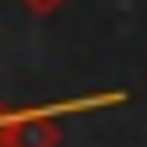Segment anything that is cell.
I'll return each instance as SVG.
<instances>
[{
    "label": "cell",
    "instance_id": "cell-1",
    "mask_svg": "<svg viewBox=\"0 0 147 147\" xmlns=\"http://www.w3.org/2000/svg\"><path fill=\"white\" fill-rule=\"evenodd\" d=\"M110 105H126V89H95V95H74V100H58V105L5 110V137H0V147H58L63 142V116L110 110Z\"/></svg>",
    "mask_w": 147,
    "mask_h": 147
},
{
    "label": "cell",
    "instance_id": "cell-2",
    "mask_svg": "<svg viewBox=\"0 0 147 147\" xmlns=\"http://www.w3.org/2000/svg\"><path fill=\"white\" fill-rule=\"evenodd\" d=\"M16 5H21V11H32V16H58L68 0H16Z\"/></svg>",
    "mask_w": 147,
    "mask_h": 147
},
{
    "label": "cell",
    "instance_id": "cell-3",
    "mask_svg": "<svg viewBox=\"0 0 147 147\" xmlns=\"http://www.w3.org/2000/svg\"><path fill=\"white\" fill-rule=\"evenodd\" d=\"M5 110H11V105H0V137H5Z\"/></svg>",
    "mask_w": 147,
    "mask_h": 147
}]
</instances>
